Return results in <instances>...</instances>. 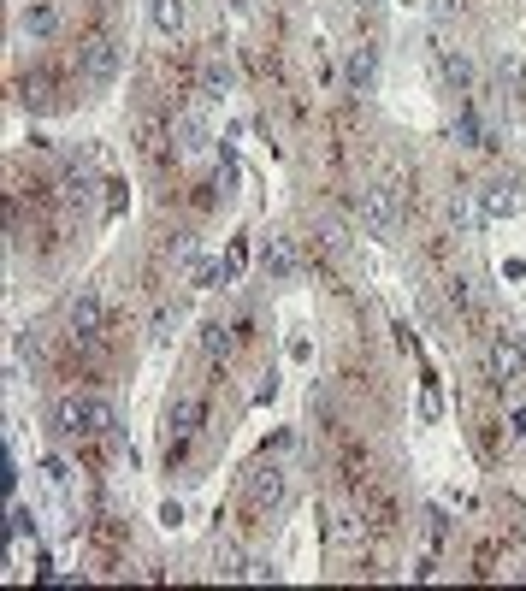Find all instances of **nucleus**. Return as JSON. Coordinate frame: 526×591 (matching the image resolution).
<instances>
[{"instance_id":"21","label":"nucleus","mask_w":526,"mask_h":591,"mask_svg":"<svg viewBox=\"0 0 526 591\" xmlns=\"http://www.w3.org/2000/svg\"><path fill=\"white\" fill-rule=\"evenodd\" d=\"M18 95H24V107H48V101H54V95H48V77H24Z\"/></svg>"},{"instance_id":"20","label":"nucleus","mask_w":526,"mask_h":591,"mask_svg":"<svg viewBox=\"0 0 526 591\" xmlns=\"http://www.w3.org/2000/svg\"><path fill=\"white\" fill-rule=\"evenodd\" d=\"M190 278H196V290H219V284L231 278V266H219V261H196V272H190Z\"/></svg>"},{"instance_id":"4","label":"nucleus","mask_w":526,"mask_h":591,"mask_svg":"<svg viewBox=\"0 0 526 591\" xmlns=\"http://www.w3.org/2000/svg\"><path fill=\"white\" fill-rule=\"evenodd\" d=\"M101 320H107V308H101V296H95V290H77V296L66 302L71 337H95V331H101Z\"/></svg>"},{"instance_id":"1","label":"nucleus","mask_w":526,"mask_h":591,"mask_svg":"<svg viewBox=\"0 0 526 591\" xmlns=\"http://www.w3.org/2000/svg\"><path fill=\"white\" fill-rule=\"evenodd\" d=\"M77 66H83V83L107 89V83H119V71H125V42H113V36H89Z\"/></svg>"},{"instance_id":"9","label":"nucleus","mask_w":526,"mask_h":591,"mask_svg":"<svg viewBox=\"0 0 526 591\" xmlns=\"http://www.w3.org/2000/svg\"><path fill=\"white\" fill-rule=\"evenodd\" d=\"M479 207H485V225H491V219H515V213H521V190H515V184H485V190H479Z\"/></svg>"},{"instance_id":"5","label":"nucleus","mask_w":526,"mask_h":591,"mask_svg":"<svg viewBox=\"0 0 526 591\" xmlns=\"http://www.w3.org/2000/svg\"><path fill=\"white\" fill-rule=\"evenodd\" d=\"M243 491H249V503H255V509L284 503V467H278V461H261V467L249 473V485H243Z\"/></svg>"},{"instance_id":"8","label":"nucleus","mask_w":526,"mask_h":591,"mask_svg":"<svg viewBox=\"0 0 526 591\" xmlns=\"http://www.w3.org/2000/svg\"><path fill=\"white\" fill-rule=\"evenodd\" d=\"M48 432H54V438H77V432H89V414H83V396H60V402L48 408Z\"/></svg>"},{"instance_id":"14","label":"nucleus","mask_w":526,"mask_h":591,"mask_svg":"<svg viewBox=\"0 0 526 591\" xmlns=\"http://www.w3.org/2000/svg\"><path fill=\"white\" fill-rule=\"evenodd\" d=\"M231 83H237L231 60H219V54H207V60H201V89H207V95H231Z\"/></svg>"},{"instance_id":"22","label":"nucleus","mask_w":526,"mask_h":591,"mask_svg":"<svg viewBox=\"0 0 526 591\" xmlns=\"http://www.w3.org/2000/svg\"><path fill=\"white\" fill-rule=\"evenodd\" d=\"M225 343H231V337H225L219 320H213V326H201V349H207V355H225Z\"/></svg>"},{"instance_id":"16","label":"nucleus","mask_w":526,"mask_h":591,"mask_svg":"<svg viewBox=\"0 0 526 591\" xmlns=\"http://www.w3.org/2000/svg\"><path fill=\"white\" fill-rule=\"evenodd\" d=\"M148 24L160 36H178L184 30V0H148Z\"/></svg>"},{"instance_id":"3","label":"nucleus","mask_w":526,"mask_h":591,"mask_svg":"<svg viewBox=\"0 0 526 591\" xmlns=\"http://www.w3.org/2000/svg\"><path fill=\"white\" fill-rule=\"evenodd\" d=\"M485 373H491L497 385L526 379V343L515 337V331H497V337H491V349H485Z\"/></svg>"},{"instance_id":"23","label":"nucleus","mask_w":526,"mask_h":591,"mask_svg":"<svg viewBox=\"0 0 526 591\" xmlns=\"http://www.w3.org/2000/svg\"><path fill=\"white\" fill-rule=\"evenodd\" d=\"M172 326H178V308H160V314H154V343H166Z\"/></svg>"},{"instance_id":"26","label":"nucleus","mask_w":526,"mask_h":591,"mask_svg":"<svg viewBox=\"0 0 526 591\" xmlns=\"http://www.w3.org/2000/svg\"><path fill=\"white\" fill-rule=\"evenodd\" d=\"M450 12H461V0H432V18H450Z\"/></svg>"},{"instance_id":"10","label":"nucleus","mask_w":526,"mask_h":591,"mask_svg":"<svg viewBox=\"0 0 526 591\" xmlns=\"http://www.w3.org/2000/svg\"><path fill=\"white\" fill-rule=\"evenodd\" d=\"M456 142H461V148H497V136L479 125V107H473V101L456 113Z\"/></svg>"},{"instance_id":"24","label":"nucleus","mask_w":526,"mask_h":591,"mask_svg":"<svg viewBox=\"0 0 526 591\" xmlns=\"http://www.w3.org/2000/svg\"><path fill=\"white\" fill-rule=\"evenodd\" d=\"M160 526H166V532H172V526H184V509H178V503H166V509H160Z\"/></svg>"},{"instance_id":"27","label":"nucleus","mask_w":526,"mask_h":591,"mask_svg":"<svg viewBox=\"0 0 526 591\" xmlns=\"http://www.w3.org/2000/svg\"><path fill=\"white\" fill-rule=\"evenodd\" d=\"M355 6H367V12H373V6H385V0H355Z\"/></svg>"},{"instance_id":"6","label":"nucleus","mask_w":526,"mask_h":591,"mask_svg":"<svg viewBox=\"0 0 526 591\" xmlns=\"http://www.w3.org/2000/svg\"><path fill=\"white\" fill-rule=\"evenodd\" d=\"M196 432H201V402L196 396H172V402H166V438L184 444V438H196Z\"/></svg>"},{"instance_id":"11","label":"nucleus","mask_w":526,"mask_h":591,"mask_svg":"<svg viewBox=\"0 0 526 591\" xmlns=\"http://www.w3.org/2000/svg\"><path fill=\"white\" fill-rule=\"evenodd\" d=\"M438 71H444V83H450L456 95H467V89H473V60H467V54H456V48H438Z\"/></svg>"},{"instance_id":"2","label":"nucleus","mask_w":526,"mask_h":591,"mask_svg":"<svg viewBox=\"0 0 526 591\" xmlns=\"http://www.w3.org/2000/svg\"><path fill=\"white\" fill-rule=\"evenodd\" d=\"M355 219H361L373 237H391L396 219H402V213H396V190L391 184H367V190L355 196Z\"/></svg>"},{"instance_id":"13","label":"nucleus","mask_w":526,"mask_h":591,"mask_svg":"<svg viewBox=\"0 0 526 591\" xmlns=\"http://www.w3.org/2000/svg\"><path fill=\"white\" fill-rule=\"evenodd\" d=\"M261 266L272 272V278H296V249H290L284 237H266V249H261Z\"/></svg>"},{"instance_id":"7","label":"nucleus","mask_w":526,"mask_h":591,"mask_svg":"<svg viewBox=\"0 0 526 591\" xmlns=\"http://www.w3.org/2000/svg\"><path fill=\"white\" fill-rule=\"evenodd\" d=\"M343 77H349V89H355V95H367V89L379 83V42L349 48V66H343Z\"/></svg>"},{"instance_id":"15","label":"nucleus","mask_w":526,"mask_h":591,"mask_svg":"<svg viewBox=\"0 0 526 591\" xmlns=\"http://www.w3.org/2000/svg\"><path fill=\"white\" fill-rule=\"evenodd\" d=\"M83 414H89V432H95V438L119 432V408H113L107 396H83Z\"/></svg>"},{"instance_id":"18","label":"nucleus","mask_w":526,"mask_h":591,"mask_svg":"<svg viewBox=\"0 0 526 591\" xmlns=\"http://www.w3.org/2000/svg\"><path fill=\"white\" fill-rule=\"evenodd\" d=\"M54 24H60V18H54V6H48V0H30V6H24V36L48 42V36H54Z\"/></svg>"},{"instance_id":"25","label":"nucleus","mask_w":526,"mask_h":591,"mask_svg":"<svg viewBox=\"0 0 526 591\" xmlns=\"http://www.w3.org/2000/svg\"><path fill=\"white\" fill-rule=\"evenodd\" d=\"M509 438H526V408H515V414H509Z\"/></svg>"},{"instance_id":"12","label":"nucleus","mask_w":526,"mask_h":591,"mask_svg":"<svg viewBox=\"0 0 526 591\" xmlns=\"http://www.w3.org/2000/svg\"><path fill=\"white\" fill-rule=\"evenodd\" d=\"M450 219H456V231H479V225H485L479 190H456V196H450Z\"/></svg>"},{"instance_id":"17","label":"nucleus","mask_w":526,"mask_h":591,"mask_svg":"<svg viewBox=\"0 0 526 591\" xmlns=\"http://www.w3.org/2000/svg\"><path fill=\"white\" fill-rule=\"evenodd\" d=\"M172 142H178V154H201V148H207V125H201L196 113H184V119L172 125Z\"/></svg>"},{"instance_id":"19","label":"nucleus","mask_w":526,"mask_h":591,"mask_svg":"<svg viewBox=\"0 0 526 591\" xmlns=\"http://www.w3.org/2000/svg\"><path fill=\"white\" fill-rule=\"evenodd\" d=\"M450 302H456V308H473V314H479V308H485V290H479L473 278H456V284H450Z\"/></svg>"}]
</instances>
